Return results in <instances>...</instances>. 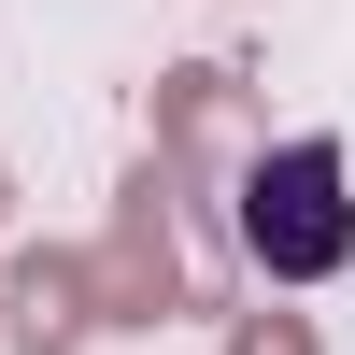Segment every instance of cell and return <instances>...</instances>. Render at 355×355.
I'll return each mask as SVG.
<instances>
[{
  "label": "cell",
  "mask_w": 355,
  "mask_h": 355,
  "mask_svg": "<svg viewBox=\"0 0 355 355\" xmlns=\"http://www.w3.org/2000/svg\"><path fill=\"white\" fill-rule=\"evenodd\" d=\"M242 256L270 284H327L355 256V199H341V142H256L242 157Z\"/></svg>",
  "instance_id": "1"
},
{
  "label": "cell",
  "mask_w": 355,
  "mask_h": 355,
  "mask_svg": "<svg viewBox=\"0 0 355 355\" xmlns=\"http://www.w3.org/2000/svg\"><path fill=\"white\" fill-rule=\"evenodd\" d=\"M0 327H15V355H85V327H100L85 256H28V270H15V299H0Z\"/></svg>",
  "instance_id": "2"
},
{
  "label": "cell",
  "mask_w": 355,
  "mask_h": 355,
  "mask_svg": "<svg viewBox=\"0 0 355 355\" xmlns=\"http://www.w3.org/2000/svg\"><path fill=\"white\" fill-rule=\"evenodd\" d=\"M227 355H313V327H284V313H256V327L227 341Z\"/></svg>",
  "instance_id": "3"
}]
</instances>
